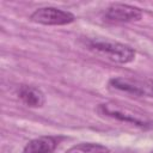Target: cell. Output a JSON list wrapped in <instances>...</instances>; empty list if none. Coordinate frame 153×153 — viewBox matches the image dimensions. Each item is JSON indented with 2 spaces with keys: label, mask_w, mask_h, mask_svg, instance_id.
<instances>
[{
  "label": "cell",
  "mask_w": 153,
  "mask_h": 153,
  "mask_svg": "<svg viewBox=\"0 0 153 153\" xmlns=\"http://www.w3.org/2000/svg\"><path fill=\"white\" fill-rule=\"evenodd\" d=\"M142 12L140 8L127 4H114L104 12V19L111 23H129L141 19Z\"/></svg>",
  "instance_id": "5"
},
{
  "label": "cell",
  "mask_w": 153,
  "mask_h": 153,
  "mask_svg": "<svg viewBox=\"0 0 153 153\" xmlns=\"http://www.w3.org/2000/svg\"><path fill=\"white\" fill-rule=\"evenodd\" d=\"M98 111L102 115L116 118L118 121L122 122H127V123H131L134 126H137L140 128H148L152 127L153 123L152 121H149L148 118H146L145 116H142V114L135 112L131 109L127 108V106H122L115 103H104L100 104L98 108Z\"/></svg>",
  "instance_id": "2"
},
{
  "label": "cell",
  "mask_w": 153,
  "mask_h": 153,
  "mask_svg": "<svg viewBox=\"0 0 153 153\" xmlns=\"http://www.w3.org/2000/svg\"><path fill=\"white\" fill-rule=\"evenodd\" d=\"M109 86L114 90L136 97L153 98V79H133L118 76L110 79Z\"/></svg>",
  "instance_id": "3"
},
{
  "label": "cell",
  "mask_w": 153,
  "mask_h": 153,
  "mask_svg": "<svg viewBox=\"0 0 153 153\" xmlns=\"http://www.w3.org/2000/svg\"><path fill=\"white\" fill-rule=\"evenodd\" d=\"M18 97L25 105L30 108H41L45 102L43 92L39 88L29 85H22L19 87Z\"/></svg>",
  "instance_id": "7"
},
{
  "label": "cell",
  "mask_w": 153,
  "mask_h": 153,
  "mask_svg": "<svg viewBox=\"0 0 153 153\" xmlns=\"http://www.w3.org/2000/svg\"><path fill=\"white\" fill-rule=\"evenodd\" d=\"M59 145L54 136H39L31 140L23 149V153H53Z\"/></svg>",
  "instance_id": "6"
},
{
  "label": "cell",
  "mask_w": 153,
  "mask_h": 153,
  "mask_svg": "<svg viewBox=\"0 0 153 153\" xmlns=\"http://www.w3.org/2000/svg\"><path fill=\"white\" fill-rule=\"evenodd\" d=\"M151 153H153V151H152V152H151Z\"/></svg>",
  "instance_id": "9"
},
{
  "label": "cell",
  "mask_w": 153,
  "mask_h": 153,
  "mask_svg": "<svg viewBox=\"0 0 153 153\" xmlns=\"http://www.w3.org/2000/svg\"><path fill=\"white\" fill-rule=\"evenodd\" d=\"M66 153H110L109 148L100 143L82 142L71 147Z\"/></svg>",
  "instance_id": "8"
},
{
  "label": "cell",
  "mask_w": 153,
  "mask_h": 153,
  "mask_svg": "<svg viewBox=\"0 0 153 153\" xmlns=\"http://www.w3.org/2000/svg\"><path fill=\"white\" fill-rule=\"evenodd\" d=\"M87 45L91 50L117 63H129L135 57V50L131 47L120 42L94 38L87 41Z\"/></svg>",
  "instance_id": "1"
},
{
  "label": "cell",
  "mask_w": 153,
  "mask_h": 153,
  "mask_svg": "<svg viewBox=\"0 0 153 153\" xmlns=\"http://www.w3.org/2000/svg\"><path fill=\"white\" fill-rule=\"evenodd\" d=\"M30 19L42 25H67L74 22L73 13L57 8V7H41L37 8L30 17Z\"/></svg>",
  "instance_id": "4"
}]
</instances>
